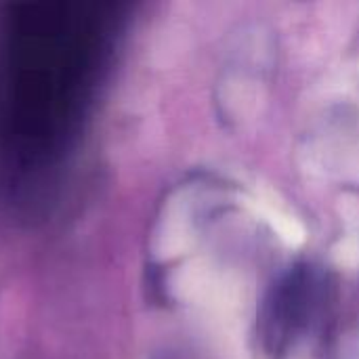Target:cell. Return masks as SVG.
I'll list each match as a JSON object with an SVG mask.
<instances>
[{"label":"cell","mask_w":359,"mask_h":359,"mask_svg":"<svg viewBox=\"0 0 359 359\" xmlns=\"http://www.w3.org/2000/svg\"><path fill=\"white\" fill-rule=\"evenodd\" d=\"M250 204H252V208L261 217H265V221L271 225V229L286 244L301 246L305 242V229H303V225L297 219H292L288 212H284L282 208H278V206H273V204H269L267 200H261V198L259 200H250Z\"/></svg>","instance_id":"cell-1"},{"label":"cell","mask_w":359,"mask_h":359,"mask_svg":"<svg viewBox=\"0 0 359 359\" xmlns=\"http://www.w3.org/2000/svg\"><path fill=\"white\" fill-rule=\"evenodd\" d=\"M337 257L345 265H355L359 261V244L358 242H345V244H341V252H337Z\"/></svg>","instance_id":"cell-2"}]
</instances>
